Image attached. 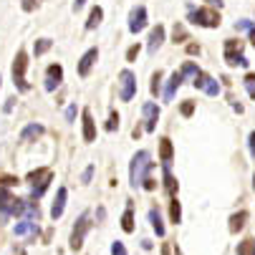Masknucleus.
Masks as SVG:
<instances>
[{
  "instance_id": "nucleus-11",
  "label": "nucleus",
  "mask_w": 255,
  "mask_h": 255,
  "mask_svg": "<svg viewBox=\"0 0 255 255\" xmlns=\"http://www.w3.org/2000/svg\"><path fill=\"white\" fill-rule=\"evenodd\" d=\"M144 25H147V8H144V5L131 8V13H129V30L139 33V30H144Z\"/></svg>"
},
{
  "instance_id": "nucleus-22",
  "label": "nucleus",
  "mask_w": 255,
  "mask_h": 255,
  "mask_svg": "<svg viewBox=\"0 0 255 255\" xmlns=\"http://www.w3.org/2000/svg\"><path fill=\"white\" fill-rule=\"evenodd\" d=\"M172 157H174L172 141H169L167 136H162V139H159V159H162V162H172Z\"/></svg>"
},
{
  "instance_id": "nucleus-35",
  "label": "nucleus",
  "mask_w": 255,
  "mask_h": 255,
  "mask_svg": "<svg viewBox=\"0 0 255 255\" xmlns=\"http://www.w3.org/2000/svg\"><path fill=\"white\" fill-rule=\"evenodd\" d=\"M159 89H162V74H159V71H157V74L152 76V86H149L152 96H157V94H159Z\"/></svg>"
},
{
  "instance_id": "nucleus-47",
  "label": "nucleus",
  "mask_w": 255,
  "mask_h": 255,
  "mask_svg": "<svg viewBox=\"0 0 255 255\" xmlns=\"http://www.w3.org/2000/svg\"><path fill=\"white\" fill-rule=\"evenodd\" d=\"M86 5V0H74V10H81Z\"/></svg>"
},
{
  "instance_id": "nucleus-17",
  "label": "nucleus",
  "mask_w": 255,
  "mask_h": 255,
  "mask_svg": "<svg viewBox=\"0 0 255 255\" xmlns=\"http://www.w3.org/2000/svg\"><path fill=\"white\" fill-rule=\"evenodd\" d=\"M182 81H185L182 71H174V74L169 76V81H167V89H164V101H172V99H174V94H177V89L182 86Z\"/></svg>"
},
{
  "instance_id": "nucleus-33",
  "label": "nucleus",
  "mask_w": 255,
  "mask_h": 255,
  "mask_svg": "<svg viewBox=\"0 0 255 255\" xmlns=\"http://www.w3.org/2000/svg\"><path fill=\"white\" fill-rule=\"evenodd\" d=\"M25 212L30 215V220H35V223H38V217H41V210H38V205H35V202H25Z\"/></svg>"
},
{
  "instance_id": "nucleus-49",
  "label": "nucleus",
  "mask_w": 255,
  "mask_h": 255,
  "mask_svg": "<svg viewBox=\"0 0 255 255\" xmlns=\"http://www.w3.org/2000/svg\"><path fill=\"white\" fill-rule=\"evenodd\" d=\"M162 255H169V245H164V248H162Z\"/></svg>"
},
{
  "instance_id": "nucleus-40",
  "label": "nucleus",
  "mask_w": 255,
  "mask_h": 255,
  "mask_svg": "<svg viewBox=\"0 0 255 255\" xmlns=\"http://www.w3.org/2000/svg\"><path fill=\"white\" fill-rule=\"evenodd\" d=\"M74 119H76V104H71L66 109V122H74Z\"/></svg>"
},
{
  "instance_id": "nucleus-46",
  "label": "nucleus",
  "mask_w": 255,
  "mask_h": 255,
  "mask_svg": "<svg viewBox=\"0 0 255 255\" xmlns=\"http://www.w3.org/2000/svg\"><path fill=\"white\" fill-rule=\"evenodd\" d=\"M187 53H200V46H197V43H190V46H187Z\"/></svg>"
},
{
  "instance_id": "nucleus-24",
  "label": "nucleus",
  "mask_w": 255,
  "mask_h": 255,
  "mask_svg": "<svg viewBox=\"0 0 255 255\" xmlns=\"http://www.w3.org/2000/svg\"><path fill=\"white\" fill-rule=\"evenodd\" d=\"M122 230L124 233H134V210H131V205L124 210V215H122Z\"/></svg>"
},
{
  "instance_id": "nucleus-31",
  "label": "nucleus",
  "mask_w": 255,
  "mask_h": 255,
  "mask_svg": "<svg viewBox=\"0 0 255 255\" xmlns=\"http://www.w3.org/2000/svg\"><path fill=\"white\" fill-rule=\"evenodd\" d=\"M0 185H3V187H18L20 185V179L18 177H13V174H0Z\"/></svg>"
},
{
  "instance_id": "nucleus-34",
  "label": "nucleus",
  "mask_w": 255,
  "mask_h": 255,
  "mask_svg": "<svg viewBox=\"0 0 255 255\" xmlns=\"http://www.w3.org/2000/svg\"><path fill=\"white\" fill-rule=\"evenodd\" d=\"M20 8H23L25 13H33V10L41 8V0H20Z\"/></svg>"
},
{
  "instance_id": "nucleus-28",
  "label": "nucleus",
  "mask_w": 255,
  "mask_h": 255,
  "mask_svg": "<svg viewBox=\"0 0 255 255\" xmlns=\"http://www.w3.org/2000/svg\"><path fill=\"white\" fill-rule=\"evenodd\" d=\"M172 38H174V43H185L187 41V30H185V25H182V23H174Z\"/></svg>"
},
{
  "instance_id": "nucleus-41",
  "label": "nucleus",
  "mask_w": 255,
  "mask_h": 255,
  "mask_svg": "<svg viewBox=\"0 0 255 255\" xmlns=\"http://www.w3.org/2000/svg\"><path fill=\"white\" fill-rule=\"evenodd\" d=\"M141 187H144V190H149V192H152V190H157V179L147 177V179H144V185H141Z\"/></svg>"
},
{
  "instance_id": "nucleus-14",
  "label": "nucleus",
  "mask_w": 255,
  "mask_h": 255,
  "mask_svg": "<svg viewBox=\"0 0 255 255\" xmlns=\"http://www.w3.org/2000/svg\"><path fill=\"white\" fill-rule=\"evenodd\" d=\"M164 43V25H154L152 33H149V43H147V51L154 56L159 51V46Z\"/></svg>"
},
{
  "instance_id": "nucleus-5",
  "label": "nucleus",
  "mask_w": 255,
  "mask_h": 255,
  "mask_svg": "<svg viewBox=\"0 0 255 255\" xmlns=\"http://www.w3.org/2000/svg\"><path fill=\"white\" fill-rule=\"evenodd\" d=\"M190 23L202 28H217L220 25V13L212 8H190Z\"/></svg>"
},
{
  "instance_id": "nucleus-21",
  "label": "nucleus",
  "mask_w": 255,
  "mask_h": 255,
  "mask_svg": "<svg viewBox=\"0 0 255 255\" xmlns=\"http://www.w3.org/2000/svg\"><path fill=\"white\" fill-rule=\"evenodd\" d=\"M245 220H248V212L245 210H240V212H235V215H230V233H240L243 228H245Z\"/></svg>"
},
{
  "instance_id": "nucleus-20",
  "label": "nucleus",
  "mask_w": 255,
  "mask_h": 255,
  "mask_svg": "<svg viewBox=\"0 0 255 255\" xmlns=\"http://www.w3.org/2000/svg\"><path fill=\"white\" fill-rule=\"evenodd\" d=\"M162 169H164V187H167L169 197H177V179L172 177V167H169V162H162Z\"/></svg>"
},
{
  "instance_id": "nucleus-42",
  "label": "nucleus",
  "mask_w": 255,
  "mask_h": 255,
  "mask_svg": "<svg viewBox=\"0 0 255 255\" xmlns=\"http://www.w3.org/2000/svg\"><path fill=\"white\" fill-rule=\"evenodd\" d=\"M136 56H139V46H131L127 51V61H136Z\"/></svg>"
},
{
  "instance_id": "nucleus-8",
  "label": "nucleus",
  "mask_w": 255,
  "mask_h": 255,
  "mask_svg": "<svg viewBox=\"0 0 255 255\" xmlns=\"http://www.w3.org/2000/svg\"><path fill=\"white\" fill-rule=\"evenodd\" d=\"M225 61L228 66H248V58L243 56V41H225Z\"/></svg>"
},
{
  "instance_id": "nucleus-4",
  "label": "nucleus",
  "mask_w": 255,
  "mask_h": 255,
  "mask_svg": "<svg viewBox=\"0 0 255 255\" xmlns=\"http://www.w3.org/2000/svg\"><path fill=\"white\" fill-rule=\"evenodd\" d=\"M25 66H28V56H25V51L20 48L18 53H15V58H13V68H10V74H13V84H15V89L18 91H28L30 89V84L25 81Z\"/></svg>"
},
{
  "instance_id": "nucleus-12",
  "label": "nucleus",
  "mask_w": 255,
  "mask_h": 255,
  "mask_svg": "<svg viewBox=\"0 0 255 255\" xmlns=\"http://www.w3.org/2000/svg\"><path fill=\"white\" fill-rule=\"evenodd\" d=\"M61 81H63V68L58 66V63H51L48 68H46V91H56L58 86H61Z\"/></svg>"
},
{
  "instance_id": "nucleus-27",
  "label": "nucleus",
  "mask_w": 255,
  "mask_h": 255,
  "mask_svg": "<svg viewBox=\"0 0 255 255\" xmlns=\"http://www.w3.org/2000/svg\"><path fill=\"white\" fill-rule=\"evenodd\" d=\"M169 217H172V223H174V225L182 220V207H179L177 197H172V202H169Z\"/></svg>"
},
{
  "instance_id": "nucleus-1",
  "label": "nucleus",
  "mask_w": 255,
  "mask_h": 255,
  "mask_svg": "<svg viewBox=\"0 0 255 255\" xmlns=\"http://www.w3.org/2000/svg\"><path fill=\"white\" fill-rule=\"evenodd\" d=\"M152 169V157L147 149H141L131 157V164H129V185L136 190L144 185V179H147V172Z\"/></svg>"
},
{
  "instance_id": "nucleus-50",
  "label": "nucleus",
  "mask_w": 255,
  "mask_h": 255,
  "mask_svg": "<svg viewBox=\"0 0 255 255\" xmlns=\"http://www.w3.org/2000/svg\"><path fill=\"white\" fill-rule=\"evenodd\" d=\"M253 185H255V174H253Z\"/></svg>"
},
{
  "instance_id": "nucleus-36",
  "label": "nucleus",
  "mask_w": 255,
  "mask_h": 255,
  "mask_svg": "<svg viewBox=\"0 0 255 255\" xmlns=\"http://www.w3.org/2000/svg\"><path fill=\"white\" fill-rule=\"evenodd\" d=\"M243 81H245V86H248V94H250V99H255V74H248Z\"/></svg>"
},
{
  "instance_id": "nucleus-30",
  "label": "nucleus",
  "mask_w": 255,
  "mask_h": 255,
  "mask_svg": "<svg viewBox=\"0 0 255 255\" xmlns=\"http://www.w3.org/2000/svg\"><path fill=\"white\" fill-rule=\"evenodd\" d=\"M238 255H255V240H243L238 245Z\"/></svg>"
},
{
  "instance_id": "nucleus-2",
  "label": "nucleus",
  "mask_w": 255,
  "mask_h": 255,
  "mask_svg": "<svg viewBox=\"0 0 255 255\" xmlns=\"http://www.w3.org/2000/svg\"><path fill=\"white\" fill-rule=\"evenodd\" d=\"M25 182L30 185V195H33V200H38V197L48 190V185L53 182V172H51L48 167H38V169L28 172Z\"/></svg>"
},
{
  "instance_id": "nucleus-9",
  "label": "nucleus",
  "mask_w": 255,
  "mask_h": 255,
  "mask_svg": "<svg viewBox=\"0 0 255 255\" xmlns=\"http://www.w3.org/2000/svg\"><path fill=\"white\" fill-rule=\"evenodd\" d=\"M192 86L195 89H202L207 96H217V94H220V84H217L212 76H207V74H202V71H200V74L195 76V81H192Z\"/></svg>"
},
{
  "instance_id": "nucleus-13",
  "label": "nucleus",
  "mask_w": 255,
  "mask_h": 255,
  "mask_svg": "<svg viewBox=\"0 0 255 255\" xmlns=\"http://www.w3.org/2000/svg\"><path fill=\"white\" fill-rule=\"evenodd\" d=\"M99 61V51L96 48H89L84 56H81V61H79V76L81 79H86L89 76V71H91V66Z\"/></svg>"
},
{
  "instance_id": "nucleus-43",
  "label": "nucleus",
  "mask_w": 255,
  "mask_h": 255,
  "mask_svg": "<svg viewBox=\"0 0 255 255\" xmlns=\"http://www.w3.org/2000/svg\"><path fill=\"white\" fill-rule=\"evenodd\" d=\"M91 177H94V167H86L81 174V182H91Z\"/></svg>"
},
{
  "instance_id": "nucleus-25",
  "label": "nucleus",
  "mask_w": 255,
  "mask_h": 255,
  "mask_svg": "<svg viewBox=\"0 0 255 255\" xmlns=\"http://www.w3.org/2000/svg\"><path fill=\"white\" fill-rule=\"evenodd\" d=\"M101 18H104V10L96 5V8H91V13H89V20H86V30H94L99 23H101Z\"/></svg>"
},
{
  "instance_id": "nucleus-10",
  "label": "nucleus",
  "mask_w": 255,
  "mask_h": 255,
  "mask_svg": "<svg viewBox=\"0 0 255 255\" xmlns=\"http://www.w3.org/2000/svg\"><path fill=\"white\" fill-rule=\"evenodd\" d=\"M141 114H144V129L154 131L157 129V122H159V106L154 101H147V104L141 106Z\"/></svg>"
},
{
  "instance_id": "nucleus-44",
  "label": "nucleus",
  "mask_w": 255,
  "mask_h": 255,
  "mask_svg": "<svg viewBox=\"0 0 255 255\" xmlns=\"http://www.w3.org/2000/svg\"><path fill=\"white\" fill-rule=\"evenodd\" d=\"M13 106H15V96L5 101V106H3V112H5V114H10V112H13Z\"/></svg>"
},
{
  "instance_id": "nucleus-15",
  "label": "nucleus",
  "mask_w": 255,
  "mask_h": 255,
  "mask_svg": "<svg viewBox=\"0 0 255 255\" xmlns=\"http://www.w3.org/2000/svg\"><path fill=\"white\" fill-rule=\"evenodd\" d=\"M15 238H23V235H30L33 240L38 238V225H35V220H20L15 228H13Z\"/></svg>"
},
{
  "instance_id": "nucleus-38",
  "label": "nucleus",
  "mask_w": 255,
  "mask_h": 255,
  "mask_svg": "<svg viewBox=\"0 0 255 255\" xmlns=\"http://www.w3.org/2000/svg\"><path fill=\"white\" fill-rule=\"evenodd\" d=\"M235 30H248V33H253L255 25H253L250 20H238V23H235Z\"/></svg>"
},
{
  "instance_id": "nucleus-29",
  "label": "nucleus",
  "mask_w": 255,
  "mask_h": 255,
  "mask_svg": "<svg viewBox=\"0 0 255 255\" xmlns=\"http://www.w3.org/2000/svg\"><path fill=\"white\" fill-rule=\"evenodd\" d=\"M179 71H182V76H187V79H192V81H195V76L200 74V68H197L192 61H185V66H182Z\"/></svg>"
},
{
  "instance_id": "nucleus-7",
  "label": "nucleus",
  "mask_w": 255,
  "mask_h": 255,
  "mask_svg": "<svg viewBox=\"0 0 255 255\" xmlns=\"http://www.w3.org/2000/svg\"><path fill=\"white\" fill-rule=\"evenodd\" d=\"M136 94V76L131 74L129 68H124L119 74V99L122 101H131Z\"/></svg>"
},
{
  "instance_id": "nucleus-26",
  "label": "nucleus",
  "mask_w": 255,
  "mask_h": 255,
  "mask_svg": "<svg viewBox=\"0 0 255 255\" xmlns=\"http://www.w3.org/2000/svg\"><path fill=\"white\" fill-rule=\"evenodd\" d=\"M53 48V41L51 38H38V41H35V46H33V53L35 56H43V53H48Z\"/></svg>"
},
{
  "instance_id": "nucleus-19",
  "label": "nucleus",
  "mask_w": 255,
  "mask_h": 255,
  "mask_svg": "<svg viewBox=\"0 0 255 255\" xmlns=\"http://www.w3.org/2000/svg\"><path fill=\"white\" fill-rule=\"evenodd\" d=\"M43 124H28L23 131H20V141H35V139H41L43 136Z\"/></svg>"
},
{
  "instance_id": "nucleus-23",
  "label": "nucleus",
  "mask_w": 255,
  "mask_h": 255,
  "mask_svg": "<svg viewBox=\"0 0 255 255\" xmlns=\"http://www.w3.org/2000/svg\"><path fill=\"white\" fill-rule=\"evenodd\" d=\"M149 223H152V230L159 235V238H164V223H162V215H159V210H149Z\"/></svg>"
},
{
  "instance_id": "nucleus-16",
  "label": "nucleus",
  "mask_w": 255,
  "mask_h": 255,
  "mask_svg": "<svg viewBox=\"0 0 255 255\" xmlns=\"http://www.w3.org/2000/svg\"><path fill=\"white\" fill-rule=\"evenodd\" d=\"M81 119H84V141H96V124H94V117L89 109L81 112Z\"/></svg>"
},
{
  "instance_id": "nucleus-48",
  "label": "nucleus",
  "mask_w": 255,
  "mask_h": 255,
  "mask_svg": "<svg viewBox=\"0 0 255 255\" xmlns=\"http://www.w3.org/2000/svg\"><path fill=\"white\" fill-rule=\"evenodd\" d=\"M205 3H210V5H217V8H223V0H205Z\"/></svg>"
},
{
  "instance_id": "nucleus-32",
  "label": "nucleus",
  "mask_w": 255,
  "mask_h": 255,
  "mask_svg": "<svg viewBox=\"0 0 255 255\" xmlns=\"http://www.w3.org/2000/svg\"><path fill=\"white\" fill-rule=\"evenodd\" d=\"M117 129H119V114L112 109L109 112V122H106V131H117Z\"/></svg>"
},
{
  "instance_id": "nucleus-37",
  "label": "nucleus",
  "mask_w": 255,
  "mask_h": 255,
  "mask_svg": "<svg viewBox=\"0 0 255 255\" xmlns=\"http://www.w3.org/2000/svg\"><path fill=\"white\" fill-rule=\"evenodd\" d=\"M179 112H182V117H192V112H195V101H185L179 106Z\"/></svg>"
},
{
  "instance_id": "nucleus-39",
  "label": "nucleus",
  "mask_w": 255,
  "mask_h": 255,
  "mask_svg": "<svg viewBox=\"0 0 255 255\" xmlns=\"http://www.w3.org/2000/svg\"><path fill=\"white\" fill-rule=\"evenodd\" d=\"M112 255H127V248H124V243H112Z\"/></svg>"
},
{
  "instance_id": "nucleus-18",
  "label": "nucleus",
  "mask_w": 255,
  "mask_h": 255,
  "mask_svg": "<svg viewBox=\"0 0 255 255\" xmlns=\"http://www.w3.org/2000/svg\"><path fill=\"white\" fill-rule=\"evenodd\" d=\"M66 197H68L66 187H58V192H56V202H53V207H51V217H53V220H58V217L63 215V207H66Z\"/></svg>"
},
{
  "instance_id": "nucleus-3",
  "label": "nucleus",
  "mask_w": 255,
  "mask_h": 255,
  "mask_svg": "<svg viewBox=\"0 0 255 255\" xmlns=\"http://www.w3.org/2000/svg\"><path fill=\"white\" fill-rule=\"evenodd\" d=\"M25 202L28 200H20L10 192V187H3L0 185V212L5 217H20L25 215Z\"/></svg>"
},
{
  "instance_id": "nucleus-45",
  "label": "nucleus",
  "mask_w": 255,
  "mask_h": 255,
  "mask_svg": "<svg viewBox=\"0 0 255 255\" xmlns=\"http://www.w3.org/2000/svg\"><path fill=\"white\" fill-rule=\"evenodd\" d=\"M250 154H253V157H255V131H253V134H250Z\"/></svg>"
},
{
  "instance_id": "nucleus-6",
  "label": "nucleus",
  "mask_w": 255,
  "mask_h": 255,
  "mask_svg": "<svg viewBox=\"0 0 255 255\" xmlns=\"http://www.w3.org/2000/svg\"><path fill=\"white\" fill-rule=\"evenodd\" d=\"M89 217H91L89 212H81V215H79V220H76L74 230H71V250H81V245H84V238H86V233L91 230Z\"/></svg>"
}]
</instances>
